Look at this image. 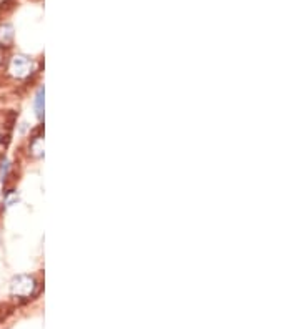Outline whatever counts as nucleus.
Segmentation results:
<instances>
[{
  "instance_id": "4",
  "label": "nucleus",
  "mask_w": 300,
  "mask_h": 329,
  "mask_svg": "<svg viewBox=\"0 0 300 329\" xmlns=\"http://www.w3.org/2000/svg\"><path fill=\"white\" fill-rule=\"evenodd\" d=\"M44 87H40L37 93H35V98H34V108H35V115H37V118L42 120L44 118Z\"/></svg>"
},
{
  "instance_id": "2",
  "label": "nucleus",
  "mask_w": 300,
  "mask_h": 329,
  "mask_svg": "<svg viewBox=\"0 0 300 329\" xmlns=\"http://www.w3.org/2000/svg\"><path fill=\"white\" fill-rule=\"evenodd\" d=\"M32 70H34V62L27 55H15L10 60L9 72L15 78H27L32 73Z\"/></svg>"
},
{
  "instance_id": "5",
  "label": "nucleus",
  "mask_w": 300,
  "mask_h": 329,
  "mask_svg": "<svg viewBox=\"0 0 300 329\" xmlns=\"http://www.w3.org/2000/svg\"><path fill=\"white\" fill-rule=\"evenodd\" d=\"M30 150H32L34 155L37 156H42V151H44V140L40 137H35L32 140V143H30Z\"/></svg>"
},
{
  "instance_id": "1",
  "label": "nucleus",
  "mask_w": 300,
  "mask_h": 329,
  "mask_svg": "<svg viewBox=\"0 0 300 329\" xmlns=\"http://www.w3.org/2000/svg\"><path fill=\"white\" fill-rule=\"evenodd\" d=\"M37 289V281L30 274H19L10 281V294L15 297H30Z\"/></svg>"
},
{
  "instance_id": "3",
  "label": "nucleus",
  "mask_w": 300,
  "mask_h": 329,
  "mask_svg": "<svg viewBox=\"0 0 300 329\" xmlns=\"http://www.w3.org/2000/svg\"><path fill=\"white\" fill-rule=\"evenodd\" d=\"M14 37H15V34H14L12 24H9V22L0 24V45L10 47L12 45V42H14Z\"/></svg>"
},
{
  "instance_id": "6",
  "label": "nucleus",
  "mask_w": 300,
  "mask_h": 329,
  "mask_svg": "<svg viewBox=\"0 0 300 329\" xmlns=\"http://www.w3.org/2000/svg\"><path fill=\"white\" fill-rule=\"evenodd\" d=\"M9 168H10L9 160H4V161H2V165H0V180H2V181L5 180V176H7Z\"/></svg>"
},
{
  "instance_id": "8",
  "label": "nucleus",
  "mask_w": 300,
  "mask_h": 329,
  "mask_svg": "<svg viewBox=\"0 0 300 329\" xmlns=\"http://www.w3.org/2000/svg\"><path fill=\"white\" fill-rule=\"evenodd\" d=\"M12 2H14V0H5V2H2V7H0V10H9V9H12V7H14Z\"/></svg>"
},
{
  "instance_id": "7",
  "label": "nucleus",
  "mask_w": 300,
  "mask_h": 329,
  "mask_svg": "<svg viewBox=\"0 0 300 329\" xmlns=\"http://www.w3.org/2000/svg\"><path fill=\"white\" fill-rule=\"evenodd\" d=\"M19 201V196L17 195H14V196H9L7 198V201H5V208H10V206H14L15 203Z\"/></svg>"
}]
</instances>
